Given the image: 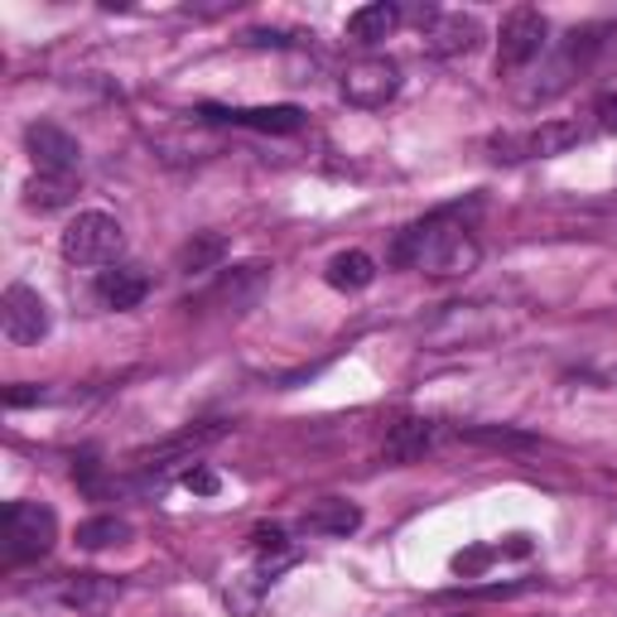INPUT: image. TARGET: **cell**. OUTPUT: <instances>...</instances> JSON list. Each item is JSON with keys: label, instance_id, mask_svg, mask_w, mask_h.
Listing matches in <instances>:
<instances>
[{"label": "cell", "instance_id": "obj_13", "mask_svg": "<svg viewBox=\"0 0 617 617\" xmlns=\"http://www.w3.org/2000/svg\"><path fill=\"white\" fill-rule=\"evenodd\" d=\"M227 434V425H198V430H184V434H174V439H165L159 449H150V453H141V469H165V459H179V453H198L203 444H218V439Z\"/></svg>", "mask_w": 617, "mask_h": 617}, {"label": "cell", "instance_id": "obj_11", "mask_svg": "<svg viewBox=\"0 0 617 617\" xmlns=\"http://www.w3.org/2000/svg\"><path fill=\"white\" fill-rule=\"evenodd\" d=\"M145 295H150V275L135 266H111L97 275V299H102L107 309H135Z\"/></svg>", "mask_w": 617, "mask_h": 617}, {"label": "cell", "instance_id": "obj_10", "mask_svg": "<svg viewBox=\"0 0 617 617\" xmlns=\"http://www.w3.org/2000/svg\"><path fill=\"white\" fill-rule=\"evenodd\" d=\"M439 430L430 420H415V415H406V420H396L392 430H386V444H382V459L386 463H420L425 453L434 449Z\"/></svg>", "mask_w": 617, "mask_h": 617}, {"label": "cell", "instance_id": "obj_15", "mask_svg": "<svg viewBox=\"0 0 617 617\" xmlns=\"http://www.w3.org/2000/svg\"><path fill=\"white\" fill-rule=\"evenodd\" d=\"M222 261H227V236H218V232H198L194 242H184V251H179L184 275H208V271H218Z\"/></svg>", "mask_w": 617, "mask_h": 617}, {"label": "cell", "instance_id": "obj_6", "mask_svg": "<svg viewBox=\"0 0 617 617\" xmlns=\"http://www.w3.org/2000/svg\"><path fill=\"white\" fill-rule=\"evenodd\" d=\"M0 329H5L10 343H40L48 333V305L34 285H10L0 295Z\"/></svg>", "mask_w": 617, "mask_h": 617}, {"label": "cell", "instance_id": "obj_19", "mask_svg": "<svg viewBox=\"0 0 617 617\" xmlns=\"http://www.w3.org/2000/svg\"><path fill=\"white\" fill-rule=\"evenodd\" d=\"M463 439H473V444H511V449H531L536 444V439L531 434H521V430H487V425H483V430H463Z\"/></svg>", "mask_w": 617, "mask_h": 617}, {"label": "cell", "instance_id": "obj_4", "mask_svg": "<svg viewBox=\"0 0 617 617\" xmlns=\"http://www.w3.org/2000/svg\"><path fill=\"white\" fill-rule=\"evenodd\" d=\"M550 40V24L536 5H516L497 30V73H521L540 58V48Z\"/></svg>", "mask_w": 617, "mask_h": 617}, {"label": "cell", "instance_id": "obj_14", "mask_svg": "<svg viewBox=\"0 0 617 617\" xmlns=\"http://www.w3.org/2000/svg\"><path fill=\"white\" fill-rule=\"evenodd\" d=\"M357 526H362V511L352 507V502H338V497L305 511V531H313V536H352Z\"/></svg>", "mask_w": 617, "mask_h": 617}, {"label": "cell", "instance_id": "obj_17", "mask_svg": "<svg viewBox=\"0 0 617 617\" xmlns=\"http://www.w3.org/2000/svg\"><path fill=\"white\" fill-rule=\"evenodd\" d=\"M73 194H78V184H73V174H34V179L24 184V203H30V208H40V212H48V208H63Z\"/></svg>", "mask_w": 617, "mask_h": 617}, {"label": "cell", "instance_id": "obj_23", "mask_svg": "<svg viewBox=\"0 0 617 617\" xmlns=\"http://www.w3.org/2000/svg\"><path fill=\"white\" fill-rule=\"evenodd\" d=\"M251 546H256L261 555H289V546H285V531H280V526H261V531L251 536Z\"/></svg>", "mask_w": 617, "mask_h": 617}, {"label": "cell", "instance_id": "obj_2", "mask_svg": "<svg viewBox=\"0 0 617 617\" xmlns=\"http://www.w3.org/2000/svg\"><path fill=\"white\" fill-rule=\"evenodd\" d=\"M0 540H5V560H40L58 540V516L40 502H10L0 516Z\"/></svg>", "mask_w": 617, "mask_h": 617}, {"label": "cell", "instance_id": "obj_22", "mask_svg": "<svg viewBox=\"0 0 617 617\" xmlns=\"http://www.w3.org/2000/svg\"><path fill=\"white\" fill-rule=\"evenodd\" d=\"M73 477H78L82 493H102V463H97L92 453H82V459L73 463Z\"/></svg>", "mask_w": 617, "mask_h": 617}, {"label": "cell", "instance_id": "obj_21", "mask_svg": "<svg viewBox=\"0 0 617 617\" xmlns=\"http://www.w3.org/2000/svg\"><path fill=\"white\" fill-rule=\"evenodd\" d=\"M184 487H188V493H198V497H218L222 477L212 473V469H203V463H194V469L184 473Z\"/></svg>", "mask_w": 617, "mask_h": 617}, {"label": "cell", "instance_id": "obj_3", "mask_svg": "<svg viewBox=\"0 0 617 617\" xmlns=\"http://www.w3.org/2000/svg\"><path fill=\"white\" fill-rule=\"evenodd\" d=\"M125 246V232L111 212H78L68 227H63V256L73 266H107L117 261Z\"/></svg>", "mask_w": 617, "mask_h": 617}, {"label": "cell", "instance_id": "obj_20", "mask_svg": "<svg viewBox=\"0 0 617 617\" xmlns=\"http://www.w3.org/2000/svg\"><path fill=\"white\" fill-rule=\"evenodd\" d=\"M493 560H497L493 546H473V550H463V555H453V570H459L463 579H473V574H483Z\"/></svg>", "mask_w": 617, "mask_h": 617}, {"label": "cell", "instance_id": "obj_18", "mask_svg": "<svg viewBox=\"0 0 617 617\" xmlns=\"http://www.w3.org/2000/svg\"><path fill=\"white\" fill-rule=\"evenodd\" d=\"M125 536H131V526H125L121 516H92V521H82V526H78V546H82V550L121 546Z\"/></svg>", "mask_w": 617, "mask_h": 617}, {"label": "cell", "instance_id": "obj_1", "mask_svg": "<svg viewBox=\"0 0 617 617\" xmlns=\"http://www.w3.org/2000/svg\"><path fill=\"white\" fill-rule=\"evenodd\" d=\"M477 242L463 222H453V212H430L425 222L406 227L392 242V266L430 271V275H469L477 266Z\"/></svg>", "mask_w": 617, "mask_h": 617}, {"label": "cell", "instance_id": "obj_12", "mask_svg": "<svg viewBox=\"0 0 617 617\" xmlns=\"http://www.w3.org/2000/svg\"><path fill=\"white\" fill-rule=\"evenodd\" d=\"M396 24H400L396 0H372V5H357L348 15V40L352 44H382L386 34H396Z\"/></svg>", "mask_w": 617, "mask_h": 617}, {"label": "cell", "instance_id": "obj_8", "mask_svg": "<svg viewBox=\"0 0 617 617\" xmlns=\"http://www.w3.org/2000/svg\"><path fill=\"white\" fill-rule=\"evenodd\" d=\"M420 34H425V48H430V54H439V58L473 54L477 40H483L477 20L463 15V10H434V15H425Z\"/></svg>", "mask_w": 617, "mask_h": 617}, {"label": "cell", "instance_id": "obj_9", "mask_svg": "<svg viewBox=\"0 0 617 617\" xmlns=\"http://www.w3.org/2000/svg\"><path fill=\"white\" fill-rule=\"evenodd\" d=\"M208 121H232L246 125V131H266V135H295L305 125V111L299 107H242V111H227V107H203Z\"/></svg>", "mask_w": 617, "mask_h": 617}, {"label": "cell", "instance_id": "obj_24", "mask_svg": "<svg viewBox=\"0 0 617 617\" xmlns=\"http://www.w3.org/2000/svg\"><path fill=\"white\" fill-rule=\"evenodd\" d=\"M594 117H598V131L617 135V92H603L594 102Z\"/></svg>", "mask_w": 617, "mask_h": 617}, {"label": "cell", "instance_id": "obj_5", "mask_svg": "<svg viewBox=\"0 0 617 617\" xmlns=\"http://www.w3.org/2000/svg\"><path fill=\"white\" fill-rule=\"evenodd\" d=\"M396 92H400V68H396L392 58H357V63H348L343 97H348L352 107L376 111V107L392 102Z\"/></svg>", "mask_w": 617, "mask_h": 617}, {"label": "cell", "instance_id": "obj_7", "mask_svg": "<svg viewBox=\"0 0 617 617\" xmlns=\"http://www.w3.org/2000/svg\"><path fill=\"white\" fill-rule=\"evenodd\" d=\"M24 145H30V155H34V165H40V174H78L82 145L73 141L63 125L34 121L30 131H24Z\"/></svg>", "mask_w": 617, "mask_h": 617}, {"label": "cell", "instance_id": "obj_16", "mask_svg": "<svg viewBox=\"0 0 617 617\" xmlns=\"http://www.w3.org/2000/svg\"><path fill=\"white\" fill-rule=\"evenodd\" d=\"M376 280V261L367 251H343L329 261V285L333 289H367Z\"/></svg>", "mask_w": 617, "mask_h": 617}, {"label": "cell", "instance_id": "obj_25", "mask_svg": "<svg viewBox=\"0 0 617 617\" xmlns=\"http://www.w3.org/2000/svg\"><path fill=\"white\" fill-rule=\"evenodd\" d=\"M30 400H40V392H30V386H10V392H5V406H10V410L30 406Z\"/></svg>", "mask_w": 617, "mask_h": 617}]
</instances>
